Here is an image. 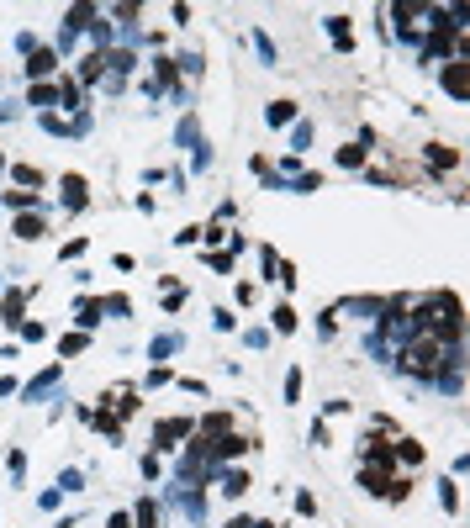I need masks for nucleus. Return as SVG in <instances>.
Returning a JSON list of instances; mask_svg holds the SVG:
<instances>
[{
    "label": "nucleus",
    "mask_w": 470,
    "mask_h": 528,
    "mask_svg": "<svg viewBox=\"0 0 470 528\" xmlns=\"http://www.w3.org/2000/svg\"><path fill=\"white\" fill-rule=\"evenodd\" d=\"M433 359H439V339H423L407 349V370H418V375H433Z\"/></svg>",
    "instance_id": "f257e3e1"
},
{
    "label": "nucleus",
    "mask_w": 470,
    "mask_h": 528,
    "mask_svg": "<svg viewBox=\"0 0 470 528\" xmlns=\"http://www.w3.org/2000/svg\"><path fill=\"white\" fill-rule=\"evenodd\" d=\"M444 85H450L454 95H465V90H470V74H465V64H450V74H444Z\"/></svg>",
    "instance_id": "f03ea898"
},
{
    "label": "nucleus",
    "mask_w": 470,
    "mask_h": 528,
    "mask_svg": "<svg viewBox=\"0 0 470 528\" xmlns=\"http://www.w3.org/2000/svg\"><path fill=\"white\" fill-rule=\"evenodd\" d=\"M16 233H21V238H37V233H42V222H37V217H27V222H16Z\"/></svg>",
    "instance_id": "7ed1b4c3"
}]
</instances>
